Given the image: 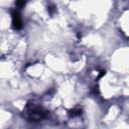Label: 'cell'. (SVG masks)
I'll use <instances>...</instances> for the list:
<instances>
[{
    "label": "cell",
    "instance_id": "1",
    "mask_svg": "<svg viewBox=\"0 0 129 129\" xmlns=\"http://www.w3.org/2000/svg\"><path fill=\"white\" fill-rule=\"evenodd\" d=\"M27 115L30 121L36 122L45 118L47 116V111L44 110L42 107L31 105V106H27Z\"/></svg>",
    "mask_w": 129,
    "mask_h": 129
},
{
    "label": "cell",
    "instance_id": "2",
    "mask_svg": "<svg viewBox=\"0 0 129 129\" xmlns=\"http://www.w3.org/2000/svg\"><path fill=\"white\" fill-rule=\"evenodd\" d=\"M11 16H12V26L14 29L19 30L22 28L23 24H22V19L21 16L19 14V12L17 10H13L11 12Z\"/></svg>",
    "mask_w": 129,
    "mask_h": 129
},
{
    "label": "cell",
    "instance_id": "3",
    "mask_svg": "<svg viewBox=\"0 0 129 129\" xmlns=\"http://www.w3.org/2000/svg\"><path fill=\"white\" fill-rule=\"evenodd\" d=\"M81 113H82V110L81 109H73V110H70L69 111V115L71 116V117H75V116H79V115H81Z\"/></svg>",
    "mask_w": 129,
    "mask_h": 129
},
{
    "label": "cell",
    "instance_id": "4",
    "mask_svg": "<svg viewBox=\"0 0 129 129\" xmlns=\"http://www.w3.org/2000/svg\"><path fill=\"white\" fill-rule=\"evenodd\" d=\"M15 5H16L17 7H19V8H21V7H23V6L25 5V2H24V1H16V2H15Z\"/></svg>",
    "mask_w": 129,
    "mask_h": 129
}]
</instances>
